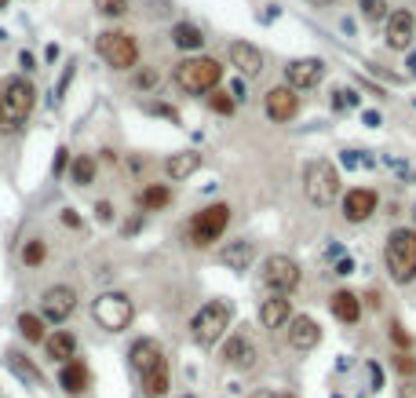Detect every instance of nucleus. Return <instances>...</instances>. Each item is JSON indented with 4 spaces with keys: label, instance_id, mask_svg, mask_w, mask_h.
Returning a JSON list of instances; mask_svg holds the SVG:
<instances>
[{
    "label": "nucleus",
    "instance_id": "33",
    "mask_svg": "<svg viewBox=\"0 0 416 398\" xmlns=\"http://www.w3.org/2000/svg\"><path fill=\"white\" fill-rule=\"evenodd\" d=\"M362 15L369 18V23H380V18H387V0H362Z\"/></svg>",
    "mask_w": 416,
    "mask_h": 398
},
{
    "label": "nucleus",
    "instance_id": "37",
    "mask_svg": "<svg viewBox=\"0 0 416 398\" xmlns=\"http://www.w3.org/2000/svg\"><path fill=\"white\" fill-rule=\"evenodd\" d=\"M391 340H394V344H398L402 351H405V347H412V337H409V332H405V329H402L398 322H394V325H391Z\"/></svg>",
    "mask_w": 416,
    "mask_h": 398
},
{
    "label": "nucleus",
    "instance_id": "26",
    "mask_svg": "<svg viewBox=\"0 0 416 398\" xmlns=\"http://www.w3.org/2000/svg\"><path fill=\"white\" fill-rule=\"evenodd\" d=\"M95 157H88V154H81V157H73V164H70V183L73 186H88V183H95Z\"/></svg>",
    "mask_w": 416,
    "mask_h": 398
},
{
    "label": "nucleus",
    "instance_id": "11",
    "mask_svg": "<svg viewBox=\"0 0 416 398\" xmlns=\"http://www.w3.org/2000/svg\"><path fill=\"white\" fill-rule=\"evenodd\" d=\"M263 110H267L271 121L285 124V121H292V117L299 114V95H296L289 85H278V88L267 92V99H263Z\"/></svg>",
    "mask_w": 416,
    "mask_h": 398
},
{
    "label": "nucleus",
    "instance_id": "44",
    "mask_svg": "<svg viewBox=\"0 0 416 398\" xmlns=\"http://www.w3.org/2000/svg\"><path fill=\"white\" fill-rule=\"evenodd\" d=\"M18 62H22V66H26V73H30V70H37V59H33L30 52H22V55H18Z\"/></svg>",
    "mask_w": 416,
    "mask_h": 398
},
{
    "label": "nucleus",
    "instance_id": "28",
    "mask_svg": "<svg viewBox=\"0 0 416 398\" xmlns=\"http://www.w3.org/2000/svg\"><path fill=\"white\" fill-rule=\"evenodd\" d=\"M172 40H175L179 48H186V52H197V48L205 44V33L197 30V26H190V23H179V26L172 30Z\"/></svg>",
    "mask_w": 416,
    "mask_h": 398
},
{
    "label": "nucleus",
    "instance_id": "22",
    "mask_svg": "<svg viewBox=\"0 0 416 398\" xmlns=\"http://www.w3.org/2000/svg\"><path fill=\"white\" fill-rule=\"evenodd\" d=\"M259 322L267 325V329H281V325H289L292 322V307L285 296H271V300H263L259 307Z\"/></svg>",
    "mask_w": 416,
    "mask_h": 398
},
{
    "label": "nucleus",
    "instance_id": "30",
    "mask_svg": "<svg viewBox=\"0 0 416 398\" xmlns=\"http://www.w3.org/2000/svg\"><path fill=\"white\" fill-rule=\"evenodd\" d=\"M8 366H11V369H15V373L22 376V380H30V384H37V387L44 384L40 369H37V366H33L30 358H22V354H15V351H11V354H8Z\"/></svg>",
    "mask_w": 416,
    "mask_h": 398
},
{
    "label": "nucleus",
    "instance_id": "8",
    "mask_svg": "<svg viewBox=\"0 0 416 398\" xmlns=\"http://www.w3.org/2000/svg\"><path fill=\"white\" fill-rule=\"evenodd\" d=\"M227 223H230V205H208V208H201L194 219H190V245H197V248H208L212 241H219V234L227 230Z\"/></svg>",
    "mask_w": 416,
    "mask_h": 398
},
{
    "label": "nucleus",
    "instance_id": "45",
    "mask_svg": "<svg viewBox=\"0 0 416 398\" xmlns=\"http://www.w3.org/2000/svg\"><path fill=\"white\" fill-rule=\"evenodd\" d=\"M350 270H355V263H350V260H340L336 263V275H350Z\"/></svg>",
    "mask_w": 416,
    "mask_h": 398
},
{
    "label": "nucleus",
    "instance_id": "40",
    "mask_svg": "<svg viewBox=\"0 0 416 398\" xmlns=\"http://www.w3.org/2000/svg\"><path fill=\"white\" fill-rule=\"evenodd\" d=\"M136 85H139V88H153V85H158V73H153V70H143V73L136 77Z\"/></svg>",
    "mask_w": 416,
    "mask_h": 398
},
{
    "label": "nucleus",
    "instance_id": "43",
    "mask_svg": "<svg viewBox=\"0 0 416 398\" xmlns=\"http://www.w3.org/2000/svg\"><path fill=\"white\" fill-rule=\"evenodd\" d=\"M62 223H66V227H81V216L73 212V208H66V212H62Z\"/></svg>",
    "mask_w": 416,
    "mask_h": 398
},
{
    "label": "nucleus",
    "instance_id": "27",
    "mask_svg": "<svg viewBox=\"0 0 416 398\" xmlns=\"http://www.w3.org/2000/svg\"><path fill=\"white\" fill-rule=\"evenodd\" d=\"M168 201H172V191H168L165 183H150L146 191L139 194V205L146 208V212H158V208H165Z\"/></svg>",
    "mask_w": 416,
    "mask_h": 398
},
{
    "label": "nucleus",
    "instance_id": "34",
    "mask_svg": "<svg viewBox=\"0 0 416 398\" xmlns=\"http://www.w3.org/2000/svg\"><path fill=\"white\" fill-rule=\"evenodd\" d=\"M208 107H212L215 114H223V117H227V114H234V95L215 88V95H208Z\"/></svg>",
    "mask_w": 416,
    "mask_h": 398
},
{
    "label": "nucleus",
    "instance_id": "9",
    "mask_svg": "<svg viewBox=\"0 0 416 398\" xmlns=\"http://www.w3.org/2000/svg\"><path fill=\"white\" fill-rule=\"evenodd\" d=\"M263 285H267L274 296H285L299 285V267L292 256H267L263 260Z\"/></svg>",
    "mask_w": 416,
    "mask_h": 398
},
{
    "label": "nucleus",
    "instance_id": "48",
    "mask_svg": "<svg viewBox=\"0 0 416 398\" xmlns=\"http://www.w3.org/2000/svg\"><path fill=\"white\" fill-rule=\"evenodd\" d=\"M412 216H416V208H412Z\"/></svg>",
    "mask_w": 416,
    "mask_h": 398
},
{
    "label": "nucleus",
    "instance_id": "6",
    "mask_svg": "<svg viewBox=\"0 0 416 398\" xmlns=\"http://www.w3.org/2000/svg\"><path fill=\"white\" fill-rule=\"evenodd\" d=\"M95 52L99 59L106 62V66H114V70H131L139 62V44H136V37L124 33V30H106L95 37Z\"/></svg>",
    "mask_w": 416,
    "mask_h": 398
},
{
    "label": "nucleus",
    "instance_id": "46",
    "mask_svg": "<svg viewBox=\"0 0 416 398\" xmlns=\"http://www.w3.org/2000/svg\"><path fill=\"white\" fill-rule=\"evenodd\" d=\"M318 4H333V0H318Z\"/></svg>",
    "mask_w": 416,
    "mask_h": 398
},
{
    "label": "nucleus",
    "instance_id": "17",
    "mask_svg": "<svg viewBox=\"0 0 416 398\" xmlns=\"http://www.w3.org/2000/svg\"><path fill=\"white\" fill-rule=\"evenodd\" d=\"M372 212H376V194L372 191H350L347 198H343V216H347V223H365Z\"/></svg>",
    "mask_w": 416,
    "mask_h": 398
},
{
    "label": "nucleus",
    "instance_id": "10",
    "mask_svg": "<svg viewBox=\"0 0 416 398\" xmlns=\"http://www.w3.org/2000/svg\"><path fill=\"white\" fill-rule=\"evenodd\" d=\"M77 310V289L73 285H52L40 292V314L44 322H66L70 314Z\"/></svg>",
    "mask_w": 416,
    "mask_h": 398
},
{
    "label": "nucleus",
    "instance_id": "3",
    "mask_svg": "<svg viewBox=\"0 0 416 398\" xmlns=\"http://www.w3.org/2000/svg\"><path fill=\"white\" fill-rule=\"evenodd\" d=\"M384 260H387L391 278L402 282V285H409V282L416 278V230H409V227L394 230V234L387 238Z\"/></svg>",
    "mask_w": 416,
    "mask_h": 398
},
{
    "label": "nucleus",
    "instance_id": "19",
    "mask_svg": "<svg viewBox=\"0 0 416 398\" xmlns=\"http://www.w3.org/2000/svg\"><path fill=\"white\" fill-rule=\"evenodd\" d=\"M88 384H92V373H88V366L81 362V358H70L62 366V373H59V387L66 391V394H84L88 391Z\"/></svg>",
    "mask_w": 416,
    "mask_h": 398
},
{
    "label": "nucleus",
    "instance_id": "14",
    "mask_svg": "<svg viewBox=\"0 0 416 398\" xmlns=\"http://www.w3.org/2000/svg\"><path fill=\"white\" fill-rule=\"evenodd\" d=\"M412 37H416V18H412V11H391V15H387V44L402 52V48L412 44Z\"/></svg>",
    "mask_w": 416,
    "mask_h": 398
},
{
    "label": "nucleus",
    "instance_id": "29",
    "mask_svg": "<svg viewBox=\"0 0 416 398\" xmlns=\"http://www.w3.org/2000/svg\"><path fill=\"white\" fill-rule=\"evenodd\" d=\"M18 332L26 344H44L48 340V332H44V322L37 318V314H18Z\"/></svg>",
    "mask_w": 416,
    "mask_h": 398
},
{
    "label": "nucleus",
    "instance_id": "41",
    "mask_svg": "<svg viewBox=\"0 0 416 398\" xmlns=\"http://www.w3.org/2000/svg\"><path fill=\"white\" fill-rule=\"evenodd\" d=\"M95 216H99L102 223H109V219H114V205H109V201H99V205H95Z\"/></svg>",
    "mask_w": 416,
    "mask_h": 398
},
{
    "label": "nucleus",
    "instance_id": "31",
    "mask_svg": "<svg viewBox=\"0 0 416 398\" xmlns=\"http://www.w3.org/2000/svg\"><path fill=\"white\" fill-rule=\"evenodd\" d=\"M44 260H48V245H44L40 238L22 245V263H26V267H40Z\"/></svg>",
    "mask_w": 416,
    "mask_h": 398
},
{
    "label": "nucleus",
    "instance_id": "35",
    "mask_svg": "<svg viewBox=\"0 0 416 398\" xmlns=\"http://www.w3.org/2000/svg\"><path fill=\"white\" fill-rule=\"evenodd\" d=\"M394 369H398L402 376H405V380H412V373H416V358H412V354H394Z\"/></svg>",
    "mask_w": 416,
    "mask_h": 398
},
{
    "label": "nucleus",
    "instance_id": "47",
    "mask_svg": "<svg viewBox=\"0 0 416 398\" xmlns=\"http://www.w3.org/2000/svg\"><path fill=\"white\" fill-rule=\"evenodd\" d=\"M0 8H8V0H0Z\"/></svg>",
    "mask_w": 416,
    "mask_h": 398
},
{
    "label": "nucleus",
    "instance_id": "42",
    "mask_svg": "<svg viewBox=\"0 0 416 398\" xmlns=\"http://www.w3.org/2000/svg\"><path fill=\"white\" fill-rule=\"evenodd\" d=\"M398 398H416V380H405V384L398 387Z\"/></svg>",
    "mask_w": 416,
    "mask_h": 398
},
{
    "label": "nucleus",
    "instance_id": "18",
    "mask_svg": "<svg viewBox=\"0 0 416 398\" xmlns=\"http://www.w3.org/2000/svg\"><path fill=\"white\" fill-rule=\"evenodd\" d=\"M215 260L223 263V267H230V270H249V263L256 260V245L252 241H227L223 248L215 253Z\"/></svg>",
    "mask_w": 416,
    "mask_h": 398
},
{
    "label": "nucleus",
    "instance_id": "7",
    "mask_svg": "<svg viewBox=\"0 0 416 398\" xmlns=\"http://www.w3.org/2000/svg\"><path fill=\"white\" fill-rule=\"evenodd\" d=\"M92 318L106 332H124L131 325V318H136V307H131V300L124 296V292H102V296H95V303H92Z\"/></svg>",
    "mask_w": 416,
    "mask_h": 398
},
{
    "label": "nucleus",
    "instance_id": "16",
    "mask_svg": "<svg viewBox=\"0 0 416 398\" xmlns=\"http://www.w3.org/2000/svg\"><path fill=\"white\" fill-rule=\"evenodd\" d=\"M230 62L245 77H259L263 73V52L256 44H249V40H234L230 44Z\"/></svg>",
    "mask_w": 416,
    "mask_h": 398
},
{
    "label": "nucleus",
    "instance_id": "25",
    "mask_svg": "<svg viewBox=\"0 0 416 398\" xmlns=\"http://www.w3.org/2000/svg\"><path fill=\"white\" fill-rule=\"evenodd\" d=\"M197 169H201V154H197V150L172 154V157L165 161V172H168V179H190Z\"/></svg>",
    "mask_w": 416,
    "mask_h": 398
},
{
    "label": "nucleus",
    "instance_id": "4",
    "mask_svg": "<svg viewBox=\"0 0 416 398\" xmlns=\"http://www.w3.org/2000/svg\"><path fill=\"white\" fill-rule=\"evenodd\" d=\"M37 92L26 77H4L0 80V121L4 124H22L33 114Z\"/></svg>",
    "mask_w": 416,
    "mask_h": 398
},
{
    "label": "nucleus",
    "instance_id": "38",
    "mask_svg": "<svg viewBox=\"0 0 416 398\" xmlns=\"http://www.w3.org/2000/svg\"><path fill=\"white\" fill-rule=\"evenodd\" d=\"M66 164H70V150H66V146H59V150H55V161H52V172L62 176V172H66Z\"/></svg>",
    "mask_w": 416,
    "mask_h": 398
},
{
    "label": "nucleus",
    "instance_id": "23",
    "mask_svg": "<svg viewBox=\"0 0 416 398\" xmlns=\"http://www.w3.org/2000/svg\"><path fill=\"white\" fill-rule=\"evenodd\" d=\"M139 380H143V394H146V398H165V394H168V387H172V376H168V358H161L158 366L150 369V373H143Z\"/></svg>",
    "mask_w": 416,
    "mask_h": 398
},
{
    "label": "nucleus",
    "instance_id": "32",
    "mask_svg": "<svg viewBox=\"0 0 416 398\" xmlns=\"http://www.w3.org/2000/svg\"><path fill=\"white\" fill-rule=\"evenodd\" d=\"M92 4H95L99 15H109V18L128 15V0H92Z\"/></svg>",
    "mask_w": 416,
    "mask_h": 398
},
{
    "label": "nucleus",
    "instance_id": "20",
    "mask_svg": "<svg viewBox=\"0 0 416 398\" xmlns=\"http://www.w3.org/2000/svg\"><path fill=\"white\" fill-rule=\"evenodd\" d=\"M161 358H165V351H161L158 340H136V344H131V351H128V362H131V369H136L139 376L150 373Z\"/></svg>",
    "mask_w": 416,
    "mask_h": 398
},
{
    "label": "nucleus",
    "instance_id": "39",
    "mask_svg": "<svg viewBox=\"0 0 416 398\" xmlns=\"http://www.w3.org/2000/svg\"><path fill=\"white\" fill-rule=\"evenodd\" d=\"M249 398H296V394L292 391H278V387H263V391H256Z\"/></svg>",
    "mask_w": 416,
    "mask_h": 398
},
{
    "label": "nucleus",
    "instance_id": "1",
    "mask_svg": "<svg viewBox=\"0 0 416 398\" xmlns=\"http://www.w3.org/2000/svg\"><path fill=\"white\" fill-rule=\"evenodd\" d=\"M219 80H223V66L208 55H194V59H183L175 66V85L190 95H205V92H215Z\"/></svg>",
    "mask_w": 416,
    "mask_h": 398
},
{
    "label": "nucleus",
    "instance_id": "13",
    "mask_svg": "<svg viewBox=\"0 0 416 398\" xmlns=\"http://www.w3.org/2000/svg\"><path fill=\"white\" fill-rule=\"evenodd\" d=\"M285 77H289V88L303 92V88H314L318 80L325 77V62L321 59H292L285 66Z\"/></svg>",
    "mask_w": 416,
    "mask_h": 398
},
{
    "label": "nucleus",
    "instance_id": "2",
    "mask_svg": "<svg viewBox=\"0 0 416 398\" xmlns=\"http://www.w3.org/2000/svg\"><path fill=\"white\" fill-rule=\"evenodd\" d=\"M230 329V303L227 300H208L201 310L190 318V337L197 347H215Z\"/></svg>",
    "mask_w": 416,
    "mask_h": 398
},
{
    "label": "nucleus",
    "instance_id": "24",
    "mask_svg": "<svg viewBox=\"0 0 416 398\" xmlns=\"http://www.w3.org/2000/svg\"><path fill=\"white\" fill-rule=\"evenodd\" d=\"M328 307H333V314H336L340 322H347V325H355V322L362 318V300L355 296V292H347V289L333 292V300H328Z\"/></svg>",
    "mask_w": 416,
    "mask_h": 398
},
{
    "label": "nucleus",
    "instance_id": "5",
    "mask_svg": "<svg viewBox=\"0 0 416 398\" xmlns=\"http://www.w3.org/2000/svg\"><path fill=\"white\" fill-rule=\"evenodd\" d=\"M303 191L307 198H311V205L325 208V205H333V198L340 194V172H336V164L333 161H311L307 164V172H303Z\"/></svg>",
    "mask_w": 416,
    "mask_h": 398
},
{
    "label": "nucleus",
    "instance_id": "15",
    "mask_svg": "<svg viewBox=\"0 0 416 398\" xmlns=\"http://www.w3.org/2000/svg\"><path fill=\"white\" fill-rule=\"evenodd\" d=\"M289 344L296 351H314L321 344V329L314 318H307V314H299V318L289 322Z\"/></svg>",
    "mask_w": 416,
    "mask_h": 398
},
{
    "label": "nucleus",
    "instance_id": "21",
    "mask_svg": "<svg viewBox=\"0 0 416 398\" xmlns=\"http://www.w3.org/2000/svg\"><path fill=\"white\" fill-rule=\"evenodd\" d=\"M44 351H48V358L52 362H59V366H66L70 358H77V337L70 329H55L48 340H44Z\"/></svg>",
    "mask_w": 416,
    "mask_h": 398
},
{
    "label": "nucleus",
    "instance_id": "36",
    "mask_svg": "<svg viewBox=\"0 0 416 398\" xmlns=\"http://www.w3.org/2000/svg\"><path fill=\"white\" fill-rule=\"evenodd\" d=\"M73 66L77 62H66V70H62V77H59V85H55V102L66 95V88H70V80H73Z\"/></svg>",
    "mask_w": 416,
    "mask_h": 398
},
{
    "label": "nucleus",
    "instance_id": "12",
    "mask_svg": "<svg viewBox=\"0 0 416 398\" xmlns=\"http://www.w3.org/2000/svg\"><path fill=\"white\" fill-rule=\"evenodd\" d=\"M219 358H223L230 369H256V362H259V351H256V344L245 337V332H237V337H230V340L223 344V351H219Z\"/></svg>",
    "mask_w": 416,
    "mask_h": 398
}]
</instances>
